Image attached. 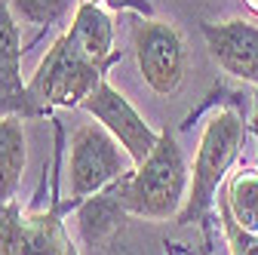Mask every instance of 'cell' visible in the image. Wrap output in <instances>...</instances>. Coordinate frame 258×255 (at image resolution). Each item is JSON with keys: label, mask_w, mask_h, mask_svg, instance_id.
Wrapping results in <instances>:
<instances>
[{"label": "cell", "mask_w": 258, "mask_h": 255, "mask_svg": "<svg viewBox=\"0 0 258 255\" xmlns=\"http://www.w3.org/2000/svg\"><path fill=\"white\" fill-rule=\"evenodd\" d=\"M215 212H218V221H221L224 240H228V252H231V255H258V234H249V231H243V228L237 225L221 194H218V200H215Z\"/></svg>", "instance_id": "cell-15"}, {"label": "cell", "mask_w": 258, "mask_h": 255, "mask_svg": "<svg viewBox=\"0 0 258 255\" xmlns=\"http://www.w3.org/2000/svg\"><path fill=\"white\" fill-rule=\"evenodd\" d=\"M221 197L237 225L249 234H258V166H243L231 172Z\"/></svg>", "instance_id": "cell-13"}, {"label": "cell", "mask_w": 258, "mask_h": 255, "mask_svg": "<svg viewBox=\"0 0 258 255\" xmlns=\"http://www.w3.org/2000/svg\"><path fill=\"white\" fill-rule=\"evenodd\" d=\"M22 31L10 10V0H0V117H40L31 102L28 80H22Z\"/></svg>", "instance_id": "cell-9"}, {"label": "cell", "mask_w": 258, "mask_h": 255, "mask_svg": "<svg viewBox=\"0 0 258 255\" xmlns=\"http://www.w3.org/2000/svg\"><path fill=\"white\" fill-rule=\"evenodd\" d=\"M243 142H246V123L237 111L224 108L209 117L190 166V190L175 225H197L215 209L218 187L228 181L234 163L240 160Z\"/></svg>", "instance_id": "cell-2"}, {"label": "cell", "mask_w": 258, "mask_h": 255, "mask_svg": "<svg viewBox=\"0 0 258 255\" xmlns=\"http://www.w3.org/2000/svg\"><path fill=\"white\" fill-rule=\"evenodd\" d=\"M68 34L77 40V46L99 61L102 68H111L120 58V49H114V22L108 16V10L99 0H80L74 10V22L68 28Z\"/></svg>", "instance_id": "cell-10"}, {"label": "cell", "mask_w": 258, "mask_h": 255, "mask_svg": "<svg viewBox=\"0 0 258 255\" xmlns=\"http://www.w3.org/2000/svg\"><path fill=\"white\" fill-rule=\"evenodd\" d=\"M246 7H249V10H252L255 16H258V0H246Z\"/></svg>", "instance_id": "cell-18"}, {"label": "cell", "mask_w": 258, "mask_h": 255, "mask_svg": "<svg viewBox=\"0 0 258 255\" xmlns=\"http://www.w3.org/2000/svg\"><path fill=\"white\" fill-rule=\"evenodd\" d=\"M123 206L120 200L114 197V187H105L102 194L95 197H86L80 206H77V225H80V234L83 240L95 249H111L117 243V234L123 231Z\"/></svg>", "instance_id": "cell-11"}, {"label": "cell", "mask_w": 258, "mask_h": 255, "mask_svg": "<svg viewBox=\"0 0 258 255\" xmlns=\"http://www.w3.org/2000/svg\"><path fill=\"white\" fill-rule=\"evenodd\" d=\"M77 200H58L52 181V200L46 209H22L19 200H0V255H80L61 212L77 209Z\"/></svg>", "instance_id": "cell-4"}, {"label": "cell", "mask_w": 258, "mask_h": 255, "mask_svg": "<svg viewBox=\"0 0 258 255\" xmlns=\"http://www.w3.org/2000/svg\"><path fill=\"white\" fill-rule=\"evenodd\" d=\"M77 4L80 0H10V10L25 25L49 28V25H58L71 10H77Z\"/></svg>", "instance_id": "cell-14"}, {"label": "cell", "mask_w": 258, "mask_h": 255, "mask_svg": "<svg viewBox=\"0 0 258 255\" xmlns=\"http://www.w3.org/2000/svg\"><path fill=\"white\" fill-rule=\"evenodd\" d=\"M25 117H0V200L13 203L28 166Z\"/></svg>", "instance_id": "cell-12"}, {"label": "cell", "mask_w": 258, "mask_h": 255, "mask_svg": "<svg viewBox=\"0 0 258 255\" xmlns=\"http://www.w3.org/2000/svg\"><path fill=\"white\" fill-rule=\"evenodd\" d=\"M200 31L206 37L209 55L224 74L258 86V22L252 19L203 22Z\"/></svg>", "instance_id": "cell-8"}, {"label": "cell", "mask_w": 258, "mask_h": 255, "mask_svg": "<svg viewBox=\"0 0 258 255\" xmlns=\"http://www.w3.org/2000/svg\"><path fill=\"white\" fill-rule=\"evenodd\" d=\"M172 255H184V252H175V249H172Z\"/></svg>", "instance_id": "cell-19"}, {"label": "cell", "mask_w": 258, "mask_h": 255, "mask_svg": "<svg viewBox=\"0 0 258 255\" xmlns=\"http://www.w3.org/2000/svg\"><path fill=\"white\" fill-rule=\"evenodd\" d=\"M108 255H133V252H129V249H126L123 243H114V246L108 249Z\"/></svg>", "instance_id": "cell-17"}, {"label": "cell", "mask_w": 258, "mask_h": 255, "mask_svg": "<svg viewBox=\"0 0 258 255\" xmlns=\"http://www.w3.org/2000/svg\"><path fill=\"white\" fill-rule=\"evenodd\" d=\"M133 169H136L133 157L102 123H83L71 133V142H68L71 200L83 203L86 197L102 194L105 187H111Z\"/></svg>", "instance_id": "cell-5"}, {"label": "cell", "mask_w": 258, "mask_h": 255, "mask_svg": "<svg viewBox=\"0 0 258 255\" xmlns=\"http://www.w3.org/2000/svg\"><path fill=\"white\" fill-rule=\"evenodd\" d=\"M133 52L142 80L157 95H172L181 89L187 74V46L175 25L142 16L133 25Z\"/></svg>", "instance_id": "cell-6"}, {"label": "cell", "mask_w": 258, "mask_h": 255, "mask_svg": "<svg viewBox=\"0 0 258 255\" xmlns=\"http://www.w3.org/2000/svg\"><path fill=\"white\" fill-rule=\"evenodd\" d=\"M80 108H83L95 123H102L105 130L126 148V154L133 157L136 166L148 160V154H151V151L157 148V142H160V133L151 130V123H148L133 105H129V99H126L117 86L108 83V77L86 95Z\"/></svg>", "instance_id": "cell-7"}, {"label": "cell", "mask_w": 258, "mask_h": 255, "mask_svg": "<svg viewBox=\"0 0 258 255\" xmlns=\"http://www.w3.org/2000/svg\"><path fill=\"white\" fill-rule=\"evenodd\" d=\"M99 4H105L108 10H133L139 16H154V7L148 4V0H99Z\"/></svg>", "instance_id": "cell-16"}, {"label": "cell", "mask_w": 258, "mask_h": 255, "mask_svg": "<svg viewBox=\"0 0 258 255\" xmlns=\"http://www.w3.org/2000/svg\"><path fill=\"white\" fill-rule=\"evenodd\" d=\"M111 187L126 215L145 221L178 218L190 190V166L178 148L175 133L163 130L157 148L148 154V160L139 163L133 172H126Z\"/></svg>", "instance_id": "cell-1"}, {"label": "cell", "mask_w": 258, "mask_h": 255, "mask_svg": "<svg viewBox=\"0 0 258 255\" xmlns=\"http://www.w3.org/2000/svg\"><path fill=\"white\" fill-rule=\"evenodd\" d=\"M108 77V68L92 61L77 40L64 31L61 37L46 49L37 71L28 80L31 102L37 105L40 117H46L52 108H80L83 99Z\"/></svg>", "instance_id": "cell-3"}]
</instances>
